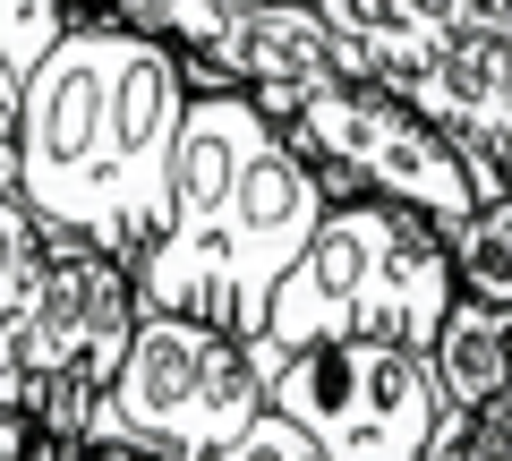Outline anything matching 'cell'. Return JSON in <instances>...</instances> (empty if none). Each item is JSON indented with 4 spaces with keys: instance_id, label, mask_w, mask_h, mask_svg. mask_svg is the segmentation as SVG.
<instances>
[{
    "instance_id": "cell-1",
    "label": "cell",
    "mask_w": 512,
    "mask_h": 461,
    "mask_svg": "<svg viewBox=\"0 0 512 461\" xmlns=\"http://www.w3.org/2000/svg\"><path fill=\"white\" fill-rule=\"evenodd\" d=\"M444 308H453L444 231L376 188H350V197H325L308 248L282 265L274 299H265V333L248 351L256 368H274L282 351L325 342V333H384V342H410L427 359Z\"/></svg>"
},
{
    "instance_id": "cell-2",
    "label": "cell",
    "mask_w": 512,
    "mask_h": 461,
    "mask_svg": "<svg viewBox=\"0 0 512 461\" xmlns=\"http://www.w3.org/2000/svg\"><path fill=\"white\" fill-rule=\"evenodd\" d=\"M256 111L325 171V197H350V188H376V197L427 214L436 231L470 222L487 197H504L512 180H495L470 146L410 111L393 86H367V77H333V86H274L256 94Z\"/></svg>"
},
{
    "instance_id": "cell-3",
    "label": "cell",
    "mask_w": 512,
    "mask_h": 461,
    "mask_svg": "<svg viewBox=\"0 0 512 461\" xmlns=\"http://www.w3.org/2000/svg\"><path fill=\"white\" fill-rule=\"evenodd\" d=\"M128 325H137V282H128V265L111 248L77 240V231H43L35 291H26L18 325H9L0 368L26 385V410L52 436H86L94 402H103L111 368L128 351Z\"/></svg>"
},
{
    "instance_id": "cell-4",
    "label": "cell",
    "mask_w": 512,
    "mask_h": 461,
    "mask_svg": "<svg viewBox=\"0 0 512 461\" xmlns=\"http://www.w3.org/2000/svg\"><path fill=\"white\" fill-rule=\"evenodd\" d=\"M256 410H265V368L231 325L188 308H137L128 351L94 402V427H120V436H146L180 461H205Z\"/></svg>"
},
{
    "instance_id": "cell-5",
    "label": "cell",
    "mask_w": 512,
    "mask_h": 461,
    "mask_svg": "<svg viewBox=\"0 0 512 461\" xmlns=\"http://www.w3.org/2000/svg\"><path fill=\"white\" fill-rule=\"evenodd\" d=\"M265 402L325 461H419L436 436V385L410 342L384 333H325L265 368Z\"/></svg>"
},
{
    "instance_id": "cell-6",
    "label": "cell",
    "mask_w": 512,
    "mask_h": 461,
    "mask_svg": "<svg viewBox=\"0 0 512 461\" xmlns=\"http://www.w3.org/2000/svg\"><path fill=\"white\" fill-rule=\"evenodd\" d=\"M120 18H69V35L18 77V188L52 231L103 248V111Z\"/></svg>"
},
{
    "instance_id": "cell-7",
    "label": "cell",
    "mask_w": 512,
    "mask_h": 461,
    "mask_svg": "<svg viewBox=\"0 0 512 461\" xmlns=\"http://www.w3.org/2000/svg\"><path fill=\"white\" fill-rule=\"evenodd\" d=\"M188 69L163 35L120 26L111 43V111H103V248L120 265L146 257V240L171 214V154L188 120Z\"/></svg>"
},
{
    "instance_id": "cell-8",
    "label": "cell",
    "mask_w": 512,
    "mask_h": 461,
    "mask_svg": "<svg viewBox=\"0 0 512 461\" xmlns=\"http://www.w3.org/2000/svg\"><path fill=\"white\" fill-rule=\"evenodd\" d=\"M316 214H325V171L265 120L256 146L239 154L231 205H222V325L239 342L265 333V299H274L282 265L308 248Z\"/></svg>"
},
{
    "instance_id": "cell-9",
    "label": "cell",
    "mask_w": 512,
    "mask_h": 461,
    "mask_svg": "<svg viewBox=\"0 0 512 461\" xmlns=\"http://www.w3.org/2000/svg\"><path fill=\"white\" fill-rule=\"evenodd\" d=\"M410 111H427L453 146H470L495 180H512V35L495 26H453L419 69L393 77Z\"/></svg>"
},
{
    "instance_id": "cell-10",
    "label": "cell",
    "mask_w": 512,
    "mask_h": 461,
    "mask_svg": "<svg viewBox=\"0 0 512 461\" xmlns=\"http://www.w3.org/2000/svg\"><path fill=\"white\" fill-rule=\"evenodd\" d=\"M188 86H239V94H274V86H333L359 77L316 0H239L231 26L214 35L205 60H180Z\"/></svg>"
},
{
    "instance_id": "cell-11",
    "label": "cell",
    "mask_w": 512,
    "mask_h": 461,
    "mask_svg": "<svg viewBox=\"0 0 512 461\" xmlns=\"http://www.w3.org/2000/svg\"><path fill=\"white\" fill-rule=\"evenodd\" d=\"M427 385H436L444 410H478L487 393L512 385V308H504V299L453 291L436 342H427Z\"/></svg>"
},
{
    "instance_id": "cell-12",
    "label": "cell",
    "mask_w": 512,
    "mask_h": 461,
    "mask_svg": "<svg viewBox=\"0 0 512 461\" xmlns=\"http://www.w3.org/2000/svg\"><path fill=\"white\" fill-rule=\"evenodd\" d=\"M444 257H453V291L504 299V308H512V188H504V197H487L470 222L444 231Z\"/></svg>"
},
{
    "instance_id": "cell-13",
    "label": "cell",
    "mask_w": 512,
    "mask_h": 461,
    "mask_svg": "<svg viewBox=\"0 0 512 461\" xmlns=\"http://www.w3.org/2000/svg\"><path fill=\"white\" fill-rule=\"evenodd\" d=\"M239 0H111V18L137 26V35H163L180 60H205L214 52V35L231 26Z\"/></svg>"
},
{
    "instance_id": "cell-14",
    "label": "cell",
    "mask_w": 512,
    "mask_h": 461,
    "mask_svg": "<svg viewBox=\"0 0 512 461\" xmlns=\"http://www.w3.org/2000/svg\"><path fill=\"white\" fill-rule=\"evenodd\" d=\"M43 231L52 222L18 197V188H0V351H9V325H18L26 291H35V265H43Z\"/></svg>"
},
{
    "instance_id": "cell-15",
    "label": "cell",
    "mask_w": 512,
    "mask_h": 461,
    "mask_svg": "<svg viewBox=\"0 0 512 461\" xmlns=\"http://www.w3.org/2000/svg\"><path fill=\"white\" fill-rule=\"evenodd\" d=\"M419 461H512V385L478 410H436V436Z\"/></svg>"
},
{
    "instance_id": "cell-16",
    "label": "cell",
    "mask_w": 512,
    "mask_h": 461,
    "mask_svg": "<svg viewBox=\"0 0 512 461\" xmlns=\"http://www.w3.org/2000/svg\"><path fill=\"white\" fill-rule=\"evenodd\" d=\"M69 0H0V60H9V77H26L43 52H52L60 35H69Z\"/></svg>"
},
{
    "instance_id": "cell-17",
    "label": "cell",
    "mask_w": 512,
    "mask_h": 461,
    "mask_svg": "<svg viewBox=\"0 0 512 461\" xmlns=\"http://www.w3.org/2000/svg\"><path fill=\"white\" fill-rule=\"evenodd\" d=\"M205 461H325V453H316V444L299 436V427L282 419L274 402H265V410H256V419L239 427L231 444H214V453H205Z\"/></svg>"
},
{
    "instance_id": "cell-18",
    "label": "cell",
    "mask_w": 512,
    "mask_h": 461,
    "mask_svg": "<svg viewBox=\"0 0 512 461\" xmlns=\"http://www.w3.org/2000/svg\"><path fill=\"white\" fill-rule=\"evenodd\" d=\"M60 461H180V453H163V444H146V436H120V427H86Z\"/></svg>"
},
{
    "instance_id": "cell-19",
    "label": "cell",
    "mask_w": 512,
    "mask_h": 461,
    "mask_svg": "<svg viewBox=\"0 0 512 461\" xmlns=\"http://www.w3.org/2000/svg\"><path fill=\"white\" fill-rule=\"evenodd\" d=\"M9 171H18V77L0 60V188H9Z\"/></svg>"
},
{
    "instance_id": "cell-20",
    "label": "cell",
    "mask_w": 512,
    "mask_h": 461,
    "mask_svg": "<svg viewBox=\"0 0 512 461\" xmlns=\"http://www.w3.org/2000/svg\"><path fill=\"white\" fill-rule=\"evenodd\" d=\"M393 9H402V18L419 26L427 43H444V35H453V26H461V0H393Z\"/></svg>"
},
{
    "instance_id": "cell-21",
    "label": "cell",
    "mask_w": 512,
    "mask_h": 461,
    "mask_svg": "<svg viewBox=\"0 0 512 461\" xmlns=\"http://www.w3.org/2000/svg\"><path fill=\"white\" fill-rule=\"evenodd\" d=\"M461 26H495V35H512V0H461Z\"/></svg>"
},
{
    "instance_id": "cell-22",
    "label": "cell",
    "mask_w": 512,
    "mask_h": 461,
    "mask_svg": "<svg viewBox=\"0 0 512 461\" xmlns=\"http://www.w3.org/2000/svg\"><path fill=\"white\" fill-rule=\"evenodd\" d=\"M69 9L77 18H111V0H69Z\"/></svg>"
}]
</instances>
